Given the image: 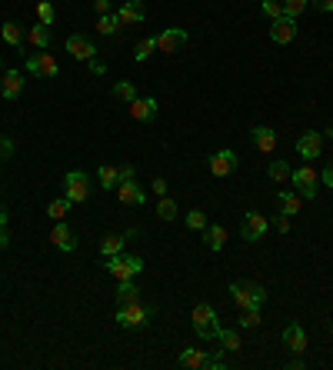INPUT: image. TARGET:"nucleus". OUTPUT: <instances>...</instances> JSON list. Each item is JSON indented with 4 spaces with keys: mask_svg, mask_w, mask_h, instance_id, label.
<instances>
[{
    "mask_svg": "<svg viewBox=\"0 0 333 370\" xmlns=\"http://www.w3.org/2000/svg\"><path fill=\"white\" fill-rule=\"evenodd\" d=\"M230 300L240 307V310H250V307H263L267 300V291L260 284H250V280H233L230 284Z\"/></svg>",
    "mask_w": 333,
    "mask_h": 370,
    "instance_id": "f257e3e1",
    "label": "nucleus"
},
{
    "mask_svg": "<svg viewBox=\"0 0 333 370\" xmlns=\"http://www.w3.org/2000/svg\"><path fill=\"white\" fill-rule=\"evenodd\" d=\"M154 314H157L154 307H144V304L137 300V304H124V307H117V310H114V321L120 323L124 330H137V327H147Z\"/></svg>",
    "mask_w": 333,
    "mask_h": 370,
    "instance_id": "f03ea898",
    "label": "nucleus"
},
{
    "mask_svg": "<svg viewBox=\"0 0 333 370\" xmlns=\"http://www.w3.org/2000/svg\"><path fill=\"white\" fill-rule=\"evenodd\" d=\"M107 271L110 277L120 284V280H133L137 273L144 271V257H133V254H114L107 257Z\"/></svg>",
    "mask_w": 333,
    "mask_h": 370,
    "instance_id": "7ed1b4c3",
    "label": "nucleus"
},
{
    "mask_svg": "<svg viewBox=\"0 0 333 370\" xmlns=\"http://www.w3.org/2000/svg\"><path fill=\"white\" fill-rule=\"evenodd\" d=\"M217 330H220L217 310H213L210 304H197V307H194V334H197L200 341H213Z\"/></svg>",
    "mask_w": 333,
    "mask_h": 370,
    "instance_id": "20e7f679",
    "label": "nucleus"
},
{
    "mask_svg": "<svg viewBox=\"0 0 333 370\" xmlns=\"http://www.w3.org/2000/svg\"><path fill=\"white\" fill-rule=\"evenodd\" d=\"M290 180H293V187H297V194L304 200H313L320 194V173L313 171L310 164L304 167H297V171H290Z\"/></svg>",
    "mask_w": 333,
    "mask_h": 370,
    "instance_id": "39448f33",
    "label": "nucleus"
},
{
    "mask_svg": "<svg viewBox=\"0 0 333 370\" xmlns=\"http://www.w3.org/2000/svg\"><path fill=\"white\" fill-rule=\"evenodd\" d=\"M90 177L83 171H70L67 177H64V197L70 200V204H87V197H90Z\"/></svg>",
    "mask_w": 333,
    "mask_h": 370,
    "instance_id": "423d86ee",
    "label": "nucleus"
},
{
    "mask_svg": "<svg viewBox=\"0 0 333 370\" xmlns=\"http://www.w3.org/2000/svg\"><path fill=\"white\" fill-rule=\"evenodd\" d=\"M27 71L40 80H53L60 74V64L53 60V53H27Z\"/></svg>",
    "mask_w": 333,
    "mask_h": 370,
    "instance_id": "0eeeda50",
    "label": "nucleus"
},
{
    "mask_svg": "<svg viewBox=\"0 0 333 370\" xmlns=\"http://www.w3.org/2000/svg\"><path fill=\"white\" fill-rule=\"evenodd\" d=\"M297 153H300L304 160H317V157L323 153V134H320V130L300 134V137H297Z\"/></svg>",
    "mask_w": 333,
    "mask_h": 370,
    "instance_id": "6e6552de",
    "label": "nucleus"
},
{
    "mask_svg": "<svg viewBox=\"0 0 333 370\" xmlns=\"http://www.w3.org/2000/svg\"><path fill=\"white\" fill-rule=\"evenodd\" d=\"M187 44V30L183 27H167L163 34H157V50L160 53H177Z\"/></svg>",
    "mask_w": 333,
    "mask_h": 370,
    "instance_id": "1a4fd4ad",
    "label": "nucleus"
},
{
    "mask_svg": "<svg viewBox=\"0 0 333 370\" xmlns=\"http://www.w3.org/2000/svg\"><path fill=\"white\" fill-rule=\"evenodd\" d=\"M237 153L233 150H217V153H210V173L213 177H230L237 171Z\"/></svg>",
    "mask_w": 333,
    "mask_h": 370,
    "instance_id": "9d476101",
    "label": "nucleus"
},
{
    "mask_svg": "<svg viewBox=\"0 0 333 370\" xmlns=\"http://www.w3.org/2000/svg\"><path fill=\"white\" fill-rule=\"evenodd\" d=\"M117 200H120L124 207H144L147 194L140 190L137 180H120V184H117Z\"/></svg>",
    "mask_w": 333,
    "mask_h": 370,
    "instance_id": "9b49d317",
    "label": "nucleus"
},
{
    "mask_svg": "<svg viewBox=\"0 0 333 370\" xmlns=\"http://www.w3.org/2000/svg\"><path fill=\"white\" fill-rule=\"evenodd\" d=\"M267 230H270V221H267L263 214H256V210H254V214H247V217H243V227H240L243 241H250V244H254V241H260Z\"/></svg>",
    "mask_w": 333,
    "mask_h": 370,
    "instance_id": "f8f14e48",
    "label": "nucleus"
},
{
    "mask_svg": "<svg viewBox=\"0 0 333 370\" xmlns=\"http://www.w3.org/2000/svg\"><path fill=\"white\" fill-rule=\"evenodd\" d=\"M51 244L57 247V250H64V254H74V250H77V234H74L64 221H57V227L51 230Z\"/></svg>",
    "mask_w": 333,
    "mask_h": 370,
    "instance_id": "ddd939ff",
    "label": "nucleus"
},
{
    "mask_svg": "<svg viewBox=\"0 0 333 370\" xmlns=\"http://www.w3.org/2000/svg\"><path fill=\"white\" fill-rule=\"evenodd\" d=\"M144 17H147V10H144V3H140V0H124V3L117 7V21H120V27L140 24Z\"/></svg>",
    "mask_w": 333,
    "mask_h": 370,
    "instance_id": "4468645a",
    "label": "nucleus"
},
{
    "mask_svg": "<svg viewBox=\"0 0 333 370\" xmlns=\"http://www.w3.org/2000/svg\"><path fill=\"white\" fill-rule=\"evenodd\" d=\"M64 47H67V53H70L74 60H94V53H97V47H94L83 34H70Z\"/></svg>",
    "mask_w": 333,
    "mask_h": 370,
    "instance_id": "2eb2a0df",
    "label": "nucleus"
},
{
    "mask_svg": "<svg viewBox=\"0 0 333 370\" xmlns=\"http://www.w3.org/2000/svg\"><path fill=\"white\" fill-rule=\"evenodd\" d=\"M293 37H297V21H293V17H277L274 27H270V40L283 47V44H290Z\"/></svg>",
    "mask_w": 333,
    "mask_h": 370,
    "instance_id": "dca6fc26",
    "label": "nucleus"
},
{
    "mask_svg": "<svg viewBox=\"0 0 333 370\" xmlns=\"http://www.w3.org/2000/svg\"><path fill=\"white\" fill-rule=\"evenodd\" d=\"M283 344H287V350H293V354H304L307 350V330L300 323H287L283 327Z\"/></svg>",
    "mask_w": 333,
    "mask_h": 370,
    "instance_id": "f3484780",
    "label": "nucleus"
},
{
    "mask_svg": "<svg viewBox=\"0 0 333 370\" xmlns=\"http://www.w3.org/2000/svg\"><path fill=\"white\" fill-rule=\"evenodd\" d=\"M250 137H254V147L260 150V153H274L277 144H280V140H277V134H274V127H263V123L250 130Z\"/></svg>",
    "mask_w": 333,
    "mask_h": 370,
    "instance_id": "a211bd4d",
    "label": "nucleus"
},
{
    "mask_svg": "<svg viewBox=\"0 0 333 370\" xmlns=\"http://www.w3.org/2000/svg\"><path fill=\"white\" fill-rule=\"evenodd\" d=\"M130 117H133V121H140V123L154 121V117H157V97H137V100H130Z\"/></svg>",
    "mask_w": 333,
    "mask_h": 370,
    "instance_id": "6ab92c4d",
    "label": "nucleus"
},
{
    "mask_svg": "<svg viewBox=\"0 0 333 370\" xmlns=\"http://www.w3.org/2000/svg\"><path fill=\"white\" fill-rule=\"evenodd\" d=\"M21 90H24V74H21V71H7V74H3V84H0V94L7 100H17Z\"/></svg>",
    "mask_w": 333,
    "mask_h": 370,
    "instance_id": "aec40b11",
    "label": "nucleus"
},
{
    "mask_svg": "<svg viewBox=\"0 0 333 370\" xmlns=\"http://www.w3.org/2000/svg\"><path fill=\"white\" fill-rule=\"evenodd\" d=\"M213 341H220V347H224V350H230V354H240V350H243L240 330H230V327H220Z\"/></svg>",
    "mask_w": 333,
    "mask_h": 370,
    "instance_id": "412c9836",
    "label": "nucleus"
},
{
    "mask_svg": "<svg viewBox=\"0 0 333 370\" xmlns=\"http://www.w3.org/2000/svg\"><path fill=\"white\" fill-rule=\"evenodd\" d=\"M180 367H190V370H200L207 364V350H200V347H187L183 354L177 357Z\"/></svg>",
    "mask_w": 333,
    "mask_h": 370,
    "instance_id": "4be33fe9",
    "label": "nucleus"
},
{
    "mask_svg": "<svg viewBox=\"0 0 333 370\" xmlns=\"http://www.w3.org/2000/svg\"><path fill=\"white\" fill-rule=\"evenodd\" d=\"M27 40H30L37 50H47V47H51V27H47V24L30 27V30H27Z\"/></svg>",
    "mask_w": 333,
    "mask_h": 370,
    "instance_id": "5701e85b",
    "label": "nucleus"
},
{
    "mask_svg": "<svg viewBox=\"0 0 333 370\" xmlns=\"http://www.w3.org/2000/svg\"><path fill=\"white\" fill-rule=\"evenodd\" d=\"M0 37H3L10 47H24V27L14 24V21H7V24L0 27Z\"/></svg>",
    "mask_w": 333,
    "mask_h": 370,
    "instance_id": "b1692460",
    "label": "nucleus"
},
{
    "mask_svg": "<svg viewBox=\"0 0 333 370\" xmlns=\"http://www.w3.org/2000/svg\"><path fill=\"white\" fill-rule=\"evenodd\" d=\"M137 300H140L137 284H133V280H120V287H117V307H124V304H137Z\"/></svg>",
    "mask_w": 333,
    "mask_h": 370,
    "instance_id": "393cba45",
    "label": "nucleus"
},
{
    "mask_svg": "<svg viewBox=\"0 0 333 370\" xmlns=\"http://www.w3.org/2000/svg\"><path fill=\"white\" fill-rule=\"evenodd\" d=\"M177 214H180V210H177V200L163 194V197H160V204H157V217H160L163 223H170V221H177Z\"/></svg>",
    "mask_w": 333,
    "mask_h": 370,
    "instance_id": "a878e982",
    "label": "nucleus"
},
{
    "mask_svg": "<svg viewBox=\"0 0 333 370\" xmlns=\"http://www.w3.org/2000/svg\"><path fill=\"white\" fill-rule=\"evenodd\" d=\"M97 180H101L103 190H114V187L120 184V171H117L114 164H103L101 171H97Z\"/></svg>",
    "mask_w": 333,
    "mask_h": 370,
    "instance_id": "bb28decb",
    "label": "nucleus"
},
{
    "mask_svg": "<svg viewBox=\"0 0 333 370\" xmlns=\"http://www.w3.org/2000/svg\"><path fill=\"white\" fill-rule=\"evenodd\" d=\"M277 200H280V207H283V214H300V194H293V190H277Z\"/></svg>",
    "mask_w": 333,
    "mask_h": 370,
    "instance_id": "cd10ccee",
    "label": "nucleus"
},
{
    "mask_svg": "<svg viewBox=\"0 0 333 370\" xmlns=\"http://www.w3.org/2000/svg\"><path fill=\"white\" fill-rule=\"evenodd\" d=\"M207 247H210V250H224V247H227V230H224V227H210V223H207Z\"/></svg>",
    "mask_w": 333,
    "mask_h": 370,
    "instance_id": "c85d7f7f",
    "label": "nucleus"
},
{
    "mask_svg": "<svg viewBox=\"0 0 333 370\" xmlns=\"http://www.w3.org/2000/svg\"><path fill=\"white\" fill-rule=\"evenodd\" d=\"M120 30V21H117V10L114 14H101L97 17V34H103V37H110V34H117Z\"/></svg>",
    "mask_w": 333,
    "mask_h": 370,
    "instance_id": "c756f323",
    "label": "nucleus"
},
{
    "mask_svg": "<svg viewBox=\"0 0 333 370\" xmlns=\"http://www.w3.org/2000/svg\"><path fill=\"white\" fill-rule=\"evenodd\" d=\"M267 177H270L274 184H287V180H290V164H287V160H274V164L267 167Z\"/></svg>",
    "mask_w": 333,
    "mask_h": 370,
    "instance_id": "7c9ffc66",
    "label": "nucleus"
},
{
    "mask_svg": "<svg viewBox=\"0 0 333 370\" xmlns=\"http://www.w3.org/2000/svg\"><path fill=\"white\" fill-rule=\"evenodd\" d=\"M157 50V37H144L137 47H133V60L137 64H144V60H150V53Z\"/></svg>",
    "mask_w": 333,
    "mask_h": 370,
    "instance_id": "2f4dec72",
    "label": "nucleus"
},
{
    "mask_svg": "<svg viewBox=\"0 0 333 370\" xmlns=\"http://www.w3.org/2000/svg\"><path fill=\"white\" fill-rule=\"evenodd\" d=\"M67 214H70V200L67 197H57L47 204V217H53V221H64Z\"/></svg>",
    "mask_w": 333,
    "mask_h": 370,
    "instance_id": "473e14b6",
    "label": "nucleus"
},
{
    "mask_svg": "<svg viewBox=\"0 0 333 370\" xmlns=\"http://www.w3.org/2000/svg\"><path fill=\"white\" fill-rule=\"evenodd\" d=\"M114 97L130 103V100H137V87H133L130 80H117V84H114Z\"/></svg>",
    "mask_w": 333,
    "mask_h": 370,
    "instance_id": "72a5a7b5",
    "label": "nucleus"
},
{
    "mask_svg": "<svg viewBox=\"0 0 333 370\" xmlns=\"http://www.w3.org/2000/svg\"><path fill=\"white\" fill-rule=\"evenodd\" d=\"M120 250H124V237H117V234H110V237H103L101 241L103 257H114V254H120Z\"/></svg>",
    "mask_w": 333,
    "mask_h": 370,
    "instance_id": "f704fd0d",
    "label": "nucleus"
},
{
    "mask_svg": "<svg viewBox=\"0 0 333 370\" xmlns=\"http://www.w3.org/2000/svg\"><path fill=\"white\" fill-rule=\"evenodd\" d=\"M280 3H283V17H293V21H297V17L307 10L310 0H280Z\"/></svg>",
    "mask_w": 333,
    "mask_h": 370,
    "instance_id": "c9c22d12",
    "label": "nucleus"
},
{
    "mask_svg": "<svg viewBox=\"0 0 333 370\" xmlns=\"http://www.w3.org/2000/svg\"><path fill=\"white\" fill-rule=\"evenodd\" d=\"M183 223H187V230H207V214L204 210H190L183 217Z\"/></svg>",
    "mask_w": 333,
    "mask_h": 370,
    "instance_id": "e433bc0d",
    "label": "nucleus"
},
{
    "mask_svg": "<svg viewBox=\"0 0 333 370\" xmlns=\"http://www.w3.org/2000/svg\"><path fill=\"white\" fill-rule=\"evenodd\" d=\"M240 327H247V330H254V327H260V307H250V310H240Z\"/></svg>",
    "mask_w": 333,
    "mask_h": 370,
    "instance_id": "4c0bfd02",
    "label": "nucleus"
},
{
    "mask_svg": "<svg viewBox=\"0 0 333 370\" xmlns=\"http://www.w3.org/2000/svg\"><path fill=\"white\" fill-rule=\"evenodd\" d=\"M260 10H263V14H267L270 21L283 17V3H280V0H263V3H260Z\"/></svg>",
    "mask_w": 333,
    "mask_h": 370,
    "instance_id": "58836bf2",
    "label": "nucleus"
},
{
    "mask_svg": "<svg viewBox=\"0 0 333 370\" xmlns=\"http://www.w3.org/2000/svg\"><path fill=\"white\" fill-rule=\"evenodd\" d=\"M37 17H40V24H47V27L53 24V3L51 0H40V3H37Z\"/></svg>",
    "mask_w": 333,
    "mask_h": 370,
    "instance_id": "ea45409f",
    "label": "nucleus"
},
{
    "mask_svg": "<svg viewBox=\"0 0 333 370\" xmlns=\"http://www.w3.org/2000/svg\"><path fill=\"white\" fill-rule=\"evenodd\" d=\"M227 367V360H224V354L217 350V354H207V364H204V370H224Z\"/></svg>",
    "mask_w": 333,
    "mask_h": 370,
    "instance_id": "a19ab883",
    "label": "nucleus"
},
{
    "mask_svg": "<svg viewBox=\"0 0 333 370\" xmlns=\"http://www.w3.org/2000/svg\"><path fill=\"white\" fill-rule=\"evenodd\" d=\"M14 153V140L10 137H0V160H7Z\"/></svg>",
    "mask_w": 333,
    "mask_h": 370,
    "instance_id": "79ce46f5",
    "label": "nucleus"
},
{
    "mask_svg": "<svg viewBox=\"0 0 333 370\" xmlns=\"http://www.w3.org/2000/svg\"><path fill=\"white\" fill-rule=\"evenodd\" d=\"M320 184H323L327 190H333V160H330V164H327V171L320 173Z\"/></svg>",
    "mask_w": 333,
    "mask_h": 370,
    "instance_id": "37998d69",
    "label": "nucleus"
},
{
    "mask_svg": "<svg viewBox=\"0 0 333 370\" xmlns=\"http://www.w3.org/2000/svg\"><path fill=\"white\" fill-rule=\"evenodd\" d=\"M94 10L97 14H114V3L110 0H94Z\"/></svg>",
    "mask_w": 333,
    "mask_h": 370,
    "instance_id": "c03bdc74",
    "label": "nucleus"
},
{
    "mask_svg": "<svg viewBox=\"0 0 333 370\" xmlns=\"http://www.w3.org/2000/svg\"><path fill=\"white\" fill-rule=\"evenodd\" d=\"M274 227H277L280 234H287V230H290V214H280V217L274 221Z\"/></svg>",
    "mask_w": 333,
    "mask_h": 370,
    "instance_id": "a18cd8bd",
    "label": "nucleus"
},
{
    "mask_svg": "<svg viewBox=\"0 0 333 370\" xmlns=\"http://www.w3.org/2000/svg\"><path fill=\"white\" fill-rule=\"evenodd\" d=\"M150 187H154V194H157V197H163V194H167V180H163V177H157V180L150 184Z\"/></svg>",
    "mask_w": 333,
    "mask_h": 370,
    "instance_id": "49530a36",
    "label": "nucleus"
},
{
    "mask_svg": "<svg viewBox=\"0 0 333 370\" xmlns=\"http://www.w3.org/2000/svg\"><path fill=\"white\" fill-rule=\"evenodd\" d=\"M313 7L323 10V14H333V0H313Z\"/></svg>",
    "mask_w": 333,
    "mask_h": 370,
    "instance_id": "de8ad7c7",
    "label": "nucleus"
},
{
    "mask_svg": "<svg viewBox=\"0 0 333 370\" xmlns=\"http://www.w3.org/2000/svg\"><path fill=\"white\" fill-rule=\"evenodd\" d=\"M120 171V180H133V164H124V167H117Z\"/></svg>",
    "mask_w": 333,
    "mask_h": 370,
    "instance_id": "09e8293b",
    "label": "nucleus"
},
{
    "mask_svg": "<svg viewBox=\"0 0 333 370\" xmlns=\"http://www.w3.org/2000/svg\"><path fill=\"white\" fill-rule=\"evenodd\" d=\"M10 244V234H7V227H0V247Z\"/></svg>",
    "mask_w": 333,
    "mask_h": 370,
    "instance_id": "8fccbe9b",
    "label": "nucleus"
},
{
    "mask_svg": "<svg viewBox=\"0 0 333 370\" xmlns=\"http://www.w3.org/2000/svg\"><path fill=\"white\" fill-rule=\"evenodd\" d=\"M0 227H7V210L0 207Z\"/></svg>",
    "mask_w": 333,
    "mask_h": 370,
    "instance_id": "3c124183",
    "label": "nucleus"
}]
</instances>
